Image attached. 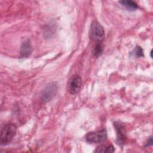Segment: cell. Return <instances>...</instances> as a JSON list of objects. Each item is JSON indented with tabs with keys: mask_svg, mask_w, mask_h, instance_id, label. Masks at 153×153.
Instances as JSON below:
<instances>
[{
	"mask_svg": "<svg viewBox=\"0 0 153 153\" xmlns=\"http://www.w3.org/2000/svg\"><path fill=\"white\" fill-rule=\"evenodd\" d=\"M16 130L17 127L14 123H9L5 124L1 132V145L5 146L9 144L15 136Z\"/></svg>",
	"mask_w": 153,
	"mask_h": 153,
	"instance_id": "6da1fadb",
	"label": "cell"
},
{
	"mask_svg": "<svg viewBox=\"0 0 153 153\" xmlns=\"http://www.w3.org/2000/svg\"><path fill=\"white\" fill-rule=\"evenodd\" d=\"M89 36L91 39L97 42H102L105 38V31L103 26L97 21H93L90 26Z\"/></svg>",
	"mask_w": 153,
	"mask_h": 153,
	"instance_id": "7a4b0ae2",
	"label": "cell"
},
{
	"mask_svg": "<svg viewBox=\"0 0 153 153\" xmlns=\"http://www.w3.org/2000/svg\"><path fill=\"white\" fill-rule=\"evenodd\" d=\"M107 138L106 129H102L97 131L88 133L85 136V140L90 143H100L104 142Z\"/></svg>",
	"mask_w": 153,
	"mask_h": 153,
	"instance_id": "3957f363",
	"label": "cell"
},
{
	"mask_svg": "<svg viewBox=\"0 0 153 153\" xmlns=\"http://www.w3.org/2000/svg\"><path fill=\"white\" fill-rule=\"evenodd\" d=\"M57 90V84L56 82H50L46 85L41 93V100L44 102H50L55 96Z\"/></svg>",
	"mask_w": 153,
	"mask_h": 153,
	"instance_id": "277c9868",
	"label": "cell"
},
{
	"mask_svg": "<svg viewBox=\"0 0 153 153\" xmlns=\"http://www.w3.org/2000/svg\"><path fill=\"white\" fill-rule=\"evenodd\" d=\"M82 85L81 77L78 75H74L69 79L67 84V90L69 93L75 94L79 92Z\"/></svg>",
	"mask_w": 153,
	"mask_h": 153,
	"instance_id": "5b68a950",
	"label": "cell"
},
{
	"mask_svg": "<svg viewBox=\"0 0 153 153\" xmlns=\"http://www.w3.org/2000/svg\"><path fill=\"white\" fill-rule=\"evenodd\" d=\"M115 130L117 131V142L118 144H124L126 140V132L124 126L120 122H115L114 123Z\"/></svg>",
	"mask_w": 153,
	"mask_h": 153,
	"instance_id": "8992f818",
	"label": "cell"
},
{
	"mask_svg": "<svg viewBox=\"0 0 153 153\" xmlns=\"http://www.w3.org/2000/svg\"><path fill=\"white\" fill-rule=\"evenodd\" d=\"M32 48L29 39H27L25 41H24L21 45V48H20L21 56L22 57H27L30 55V54L32 53Z\"/></svg>",
	"mask_w": 153,
	"mask_h": 153,
	"instance_id": "52a82bcc",
	"label": "cell"
},
{
	"mask_svg": "<svg viewBox=\"0 0 153 153\" xmlns=\"http://www.w3.org/2000/svg\"><path fill=\"white\" fill-rule=\"evenodd\" d=\"M123 7H125L128 10L130 11H134L136 10L138 6L137 4L131 0H123L119 2Z\"/></svg>",
	"mask_w": 153,
	"mask_h": 153,
	"instance_id": "ba28073f",
	"label": "cell"
},
{
	"mask_svg": "<svg viewBox=\"0 0 153 153\" xmlns=\"http://www.w3.org/2000/svg\"><path fill=\"white\" fill-rule=\"evenodd\" d=\"M103 51V45L102 42H97L93 50V55L95 57H99L102 54Z\"/></svg>",
	"mask_w": 153,
	"mask_h": 153,
	"instance_id": "9c48e42d",
	"label": "cell"
},
{
	"mask_svg": "<svg viewBox=\"0 0 153 153\" xmlns=\"http://www.w3.org/2000/svg\"><path fill=\"white\" fill-rule=\"evenodd\" d=\"M114 151V148L112 145H100L94 151L96 152H113Z\"/></svg>",
	"mask_w": 153,
	"mask_h": 153,
	"instance_id": "30bf717a",
	"label": "cell"
},
{
	"mask_svg": "<svg viewBox=\"0 0 153 153\" xmlns=\"http://www.w3.org/2000/svg\"><path fill=\"white\" fill-rule=\"evenodd\" d=\"M131 54L133 56H134L137 57H143L144 56L143 54V51L142 48L140 46H136L135 48L133 50L132 52H131Z\"/></svg>",
	"mask_w": 153,
	"mask_h": 153,
	"instance_id": "8fae6325",
	"label": "cell"
},
{
	"mask_svg": "<svg viewBox=\"0 0 153 153\" xmlns=\"http://www.w3.org/2000/svg\"><path fill=\"white\" fill-rule=\"evenodd\" d=\"M152 143H153V142H152V136H150L149 138L148 139L146 145H145V146H152Z\"/></svg>",
	"mask_w": 153,
	"mask_h": 153,
	"instance_id": "7c38bea8",
	"label": "cell"
},
{
	"mask_svg": "<svg viewBox=\"0 0 153 153\" xmlns=\"http://www.w3.org/2000/svg\"><path fill=\"white\" fill-rule=\"evenodd\" d=\"M152 50H151V52H150V54H151V58H152Z\"/></svg>",
	"mask_w": 153,
	"mask_h": 153,
	"instance_id": "4fadbf2b",
	"label": "cell"
}]
</instances>
